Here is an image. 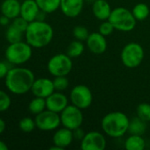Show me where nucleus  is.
Masks as SVG:
<instances>
[{"instance_id":"12","label":"nucleus","mask_w":150,"mask_h":150,"mask_svg":"<svg viewBox=\"0 0 150 150\" xmlns=\"http://www.w3.org/2000/svg\"><path fill=\"white\" fill-rule=\"evenodd\" d=\"M34 97L46 98L55 91L53 80L46 77H41L34 80L31 91Z\"/></svg>"},{"instance_id":"26","label":"nucleus","mask_w":150,"mask_h":150,"mask_svg":"<svg viewBox=\"0 0 150 150\" xmlns=\"http://www.w3.org/2000/svg\"><path fill=\"white\" fill-rule=\"evenodd\" d=\"M23 34H24V33H22L20 30L16 28L11 24L7 27V29L5 31V38H6L7 41L9 42V44L21 41Z\"/></svg>"},{"instance_id":"18","label":"nucleus","mask_w":150,"mask_h":150,"mask_svg":"<svg viewBox=\"0 0 150 150\" xmlns=\"http://www.w3.org/2000/svg\"><path fill=\"white\" fill-rule=\"evenodd\" d=\"M111 11L112 9L107 0H95L92 4V11L94 16L101 21L108 20Z\"/></svg>"},{"instance_id":"27","label":"nucleus","mask_w":150,"mask_h":150,"mask_svg":"<svg viewBox=\"0 0 150 150\" xmlns=\"http://www.w3.org/2000/svg\"><path fill=\"white\" fill-rule=\"evenodd\" d=\"M137 117L145 122L150 121V105L148 103H141L136 108Z\"/></svg>"},{"instance_id":"34","label":"nucleus","mask_w":150,"mask_h":150,"mask_svg":"<svg viewBox=\"0 0 150 150\" xmlns=\"http://www.w3.org/2000/svg\"><path fill=\"white\" fill-rule=\"evenodd\" d=\"M9 69H10L8 68L7 64L4 62H1L0 61V79L5 78Z\"/></svg>"},{"instance_id":"14","label":"nucleus","mask_w":150,"mask_h":150,"mask_svg":"<svg viewBox=\"0 0 150 150\" xmlns=\"http://www.w3.org/2000/svg\"><path fill=\"white\" fill-rule=\"evenodd\" d=\"M86 42L89 51L95 54H102L107 49L106 38L99 32L90 33Z\"/></svg>"},{"instance_id":"33","label":"nucleus","mask_w":150,"mask_h":150,"mask_svg":"<svg viewBox=\"0 0 150 150\" xmlns=\"http://www.w3.org/2000/svg\"><path fill=\"white\" fill-rule=\"evenodd\" d=\"M11 25H14L16 28H18L19 30H20L22 33H25V32H26L28 25H29V22L27 21L25 18H23L21 16H19V17L15 18L14 19H12Z\"/></svg>"},{"instance_id":"9","label":"nucleus","mask_w":150,"mask_h":150,"mask_svg":"<svg viewBox=\"0 0 150 150\" xmlns=\"http://www.w3.org/2000/svg\"><path fill=\"white\" fill-rule=\"evenodd\" d=\"M70 100L72 105L81 110L88 108L93 103V94L91 90L84 84L74 86L70 93Z\"/></svg>"},{"instance_id":"24","label":"nucleus","mask_w":150,"mask_h":150,"mask_svg":"<svg viewBox=\"0 0 150 150\" xmlns=\"http://www.w3.org/2000/svg\"><path fill=\"white\" fill-rule=\"evenodd\" d=\"M132 12L136 20L142 21L148 18V17L149 16L150 10L148 4L144 3H139L136 5H134V7L132 10Z\"/></svg>"},{"instance_id":"23","label":"nucleus","mask_w":150,"mask_h":150,"mask_svg":"<svg viewBox=\"0 0 150 150\" xmlns=\"http://www.w3.org/2000/svg\"><path fill=\"white\" fill-rule=\"evenodd\" d=\"M46 109V99L43 98L34 97L28 105V111L34 115H37Z\"/></svg>"},{"instance_id":"8","label":"nucleus","mask_w":150,"mask_h":150,"mask_svg":"<svg viewBox=\"0 0 150 150\" xmlns=\"http://www.w3.org/2000/svg\"><path fill=\"white\" fill-rule=\"evenodd\" d=\"M61 125L70 130H74L81 127L83 122V114L81 109L71 105H67L60 113Z\"/></svg>"},{"instance_id":"38","label":"nucleus","mask_w":150,"mask_h":150,"mask_svg":"<svg viewBox=\"0 0 150 150\" xmlns=\"http://www.w3.org/2000/svg\"><path fill=\"white\" fill-rule=\"evenodd\" d=\"M8 146L6 145V143L3 141L0 140V150H8Z\"/></svg>"},{"instance_id":"28","label":"nucleus","mask_w":150,"mask_h":150,"mask_svg":"<svg viewBox=\"0 0 150 150\" xmlns=\"http://www.w3.org/2000/svg\"><path fill=\"white\" fill-rule=\"evenodd\" d=\"M19 127L24 133H31L36 127L35 121L30 117H25L19 120Z\"/></svg>"},{"instance_id":"32","label":"nucleus","mask_w":150,"mask_h":150,"mask_svg":"<svg viewBox=\"0 0 150 150\" xmlns=\"http://www.w3.org/2000/svg\"><path fill=\"white\" fill-rule=\"evenodd\" d=\"M114 30H115L114 26L112 25V24L109 20L103 21V23L99 26V33L101 34H103V36H105V37L111 35L113 33Z\"/></svg>"},{"instance_id":"10","label":"nucleus","mask_w":150,"mask_h":150,"mask_svg":"<svg viewBox=\"0 0 150 150\" xmlns=\"http://www.w3.org/2000/svg\"><path fill=\"white\" fill-rule=\"evenodd\" d=\"M34 121H35L36 127L39 130L44 132L56 130L61 125L60 114L50 111L48 109L35 115Z\"/></svg>"},{"instance_id":"37","label":"nucleus","mask_w":150,"mask_h":150,"mask_svg":"<svg viewBox=\"0 0 150 150\" xmlns=\"http://www.w3.org/2000/svg\"><path fill=\"white\" fill-rule=\"evenodd\" d=\"M5 128H6L5 121H4L2 118H0V134H2L4 132Z\"/></svg>"},{"instance_id":"30","label":"nucleus","mask_w":150,"mask_h":150,"mask_svg":"<svg viewBox=\"0 0 150 150\" xmlns=\"http://www.w3.org/2000/svg\"><path fill=\"white\" fill-rule=\"evenodd\" d=\"M55 91H63L67 89L69 86V81L66 76H55L53 80Z\"/></svg>"},{"instance_id":"29","label":"nucleus","mask_w":150,"mask_h":150,"mask_svg":"<svg viewBox=\"0 0 150 150\" xmlns=\"http://www.w3.org/2000/svg\"><path fill=\"white\" fill-rule=\"evenodd\" d=\"M72 34L76 40H80V41H84V40H87L88 37L89 36L90 33H88V28H86L85 26L76 25L72 30Z\"/></svg>"},{"instance_id":"20","label":"nucleus","mask_w":150,"mask_h":150,"mask_svg":"<svg viewBox=\"0 0 150 150\" xmlns=\"http://www.w3.org/2000/svg\"><path fill=\"white\" fill-rule=\"evenodd\" d=\"M146 147V142L142 135L131 134L125 142V149L127 150H143Z\"/></svg>"},{"instance_id":"22","label":"nucleus","mask_w":150,"mask_h":150,"mask_svg":"<svg viewBox=\"0 0 150 150\" xmlns=\"http://www.w3.org/2000/svg\"><path fill=\"white\" fill-rule=\"evenodd\" d=\"M40 10L45 13L55 12L60 7L61 0H35Z\"/></svg>"},{"instance_id":"35","label":"nucleus","mask_w":150,"mask_h":150,"mask_svg":"<svg viewBox=\"0 0 150 150\" xmlns=\"http://www.w3.org/2000/svg\"><path fill=\"white\" fill-rule=\"evenodd\" d=\"M72 133H73V137H74V139L80 140V141H81V140L83 139L84 135L86 134L84 133V131H83L80 127L74 129V130L72 131Z\"/></svg>"},{"instance_id":"15","label":"nucleus","mask_w":150,"mask_h":150,"mask_svg":"<svg viewBox=\"0 0 150 150\" xmlns=\"http://www.w3.org/2000/svg\"><path fill=\"white\" fill-rule=\"evenodd\" d=\"M83 6L84 0H61L59 9L65 16L76 18L81 13Z\"/></svg>"},{"instance_id":"21","label":"nucleus","mask_w":150,"mask_h":150,"mask_svg":"<svg viewBox=\"0 0 150 150\" xmlns=\"http://www.w3.org/2000/svg\"><path fill=\"white\" fill-rule=\"evenodd\" d=\"M146 122L141 120L140 118L136 117L133 118L130 120L129 123V128H128V133L131 134H139L142 135L146 132Z\"/></svg>"},{"instance_id":"31","label":"nucleus","mask_w":150,"mask_h":150,"mask_svg":"<svg viewBox=\"0 0 150 150\" xmlns=\"http://www.w3.org/2000/svg\"><path fill=\"white\" fill-rule=\"evenodd\" d=\"M11 105V97L4 91L0 90V112L7 111Z\"/></svg>"},{"instance_id":"3","label":"nucleus","mask_w":150,"mask_h":150,"mask_svg":"<svg viewBox=\"0 0 150 150\" xmlns=\"http://www.w3.org/2000/svg\"><path fill=\"white\" fill-rule=\"evenodd\" d=\"M129 123L130 120L126 114L121 112H112L103 118L101 126L105 134L112 138H119L128 132Z\"/></svg>"},{"instance_id":"4","label":"nucleus","mask_w":150,"mask_h":150,"mask_svg":"<svg viewBox=\"0 0 150 150\" xmlns=\"http://www.w3.org/2000/svg\"><path fill=\"white\" fill-rule=\"evenodd\" d=\"M33 54V47L26 41L11 43L6 47L4 55L7 62L12 65H22L27 62Z\"/></svg>"},{"instance_id":"7","label":"nucleus","mask_w":150,"mask_h":150,"mask_svg":"<svg viewBox=\"0 0 150 150\" xmlns=\"http://www.w3.org/2000/svg\"><path fill=\"white\" fill-rule=\"evenodd\" d=\"M47 69L53 76H67L72 69V58L67 54H55L49 60Z\"/></svg>"},{"instance_id":"13","label":"nucleus","mask_w":150,"mask_h":150,"mask_svg":"<svg viewBox=\"0 0 150 150\" xmlns=\"http://www.w3.org/2000/svg\"><path fill=\"white\" fill-rule=\"evenodd\" d=\"M45 99L46 108L57 113H60L68 105V98L61 91H55L51 95H50Z\"/></svg>"},{"instance_id":"11","label":"nucleus","mask_w":150,"mask_h":150,"mask_svg":"<svg viewBox=\"0 0 150 150\" xmlns=\"http://www.w3.org/2000/svg\"><path fill=\"white\" fill-rule=\"evenodd\" d=\"M106 139L103 134L97 131L87 133L80 141L82 150H104L106 148Z\"/></svg>"},{"instance_id":"1","label":"nucleus","mask_w":150,"mask_h":150,"mask_svg":"<svg viewBox=\"0 0 150 150\" xmlns=\"http://www.w3.org/2000/svg\"><path fill=\"white\" fill-rule=\"evenodd\" d=\"M35 80L33 71L24 67H14L9 69L4 83L7 90L15 95H23L31 91Z\"/></svg>"},{"instance_id":"36","label":"nucleus","mask_w":150,"mask_h":150,"mask_svg":"<svg viewBox=\"0 0 150 150\" xmlns=\"http://www.w3.org/2000/svg\"><path fill=\"white\" fill-rule=\"evenodd\" d=\"M10 20L11 19L8 17H6V16H4V15L2 14L1 17H0V25H7L9 24Z\"/></svg>"},{"instance_id":"17","label":"nucleus","mask_w":150,"mask_h":150,"mask_svg":"<svg viewBox=\"0 0 150 150\" xmlns=\"http://www.w3.org/2000/svg\"><path fill=\"white\" fill-rule=\"evenodd\" d=\"M40 11L41 10L35 0H24L21 3L19 16L30 23L36 20Z\"/></svg>"},{"instance_id":"16","label":"nucleus","mask_w":150,"mask_h":150,"mask_svg":"<svg viewBox=\"0 0 150 150\" xmlns=\"http://www.w3.org/2000/svg\"><path fill=\"white\" fill-rule=\"evenodd\" d=\"M73 140L74 137L72 130H70L66 127L59 128L57 130L52 138L53 144L59 147L61 149H65V148L69 147Z\"/></svg>"},{"instance_id":"19","label":"nucleus","mask_w":150,"mask_h":150,"mask_svg":"<svg viewBox=\"0 0 150 150\" xmlns=\"http://www.w3.org/2000/svg\"><path fill=\"white\" fill-rule=\"evenodd\" d=\"M20 6L19 0H4L1 4V13L12 20L19 16Z\"/></svg>"},{"instance_id":"25","label":"nucleus","mask_w":150,"mask_h":150,"mask_svg":"<svg viewBox=\"0 0 150 150\" xmlns=\"http://www.w3.org/2000/svg\"><path fill=\"white\" fill-rule=\"evenodd\" d=\"M84 49H85V47H84V44L82 43V41L76 40L72 41L68 45L66 54L71 58H76V57L80 56L83 54Z\"/></svg>"},{"instance_id":"5","label":"nucleus","mask_w":150,"mask_h":150,"mask_svg":"<svg viewBox=\"0 0 150 150\" xmlns=\"http://www.w3.org/2000/svg\"><path fill=\"white\" fill-rule=\"evenodd\" d=\"M114 28L122 32L133 31L136 26V18L133 12L125 7H117L111 11L108 19Z\"/></svg>"},{"instance_id":"6","label":"nucleus","mask_w":150,"mask_h":150,"mask_svg":"<svg viewBox=\"0 0 150 150\" xmlns=\"http://www.w3.org/2000/svg\"><path fill=\"white\" fill-rule=\"evenodd\" d=\"M144 59V49L137 42L127 43L122 49L121 61L128 69H134L141 65Z\"/></svg>"},{"instance_id":"2","label":"nucleus","mask_w":150,"mask_h":150,"mask_svg":"<svg viewBox=\"0 0 150 150\" xmlns=\"http://www.w3.org/2000/svg\"><path fill=\"white\" fill-rule=\"evenodd\" d=\"M24 34L26 41L33 48H42L51 42L54 31L44 20H34L29 23Z\"/></svg>"}]
</instances>
